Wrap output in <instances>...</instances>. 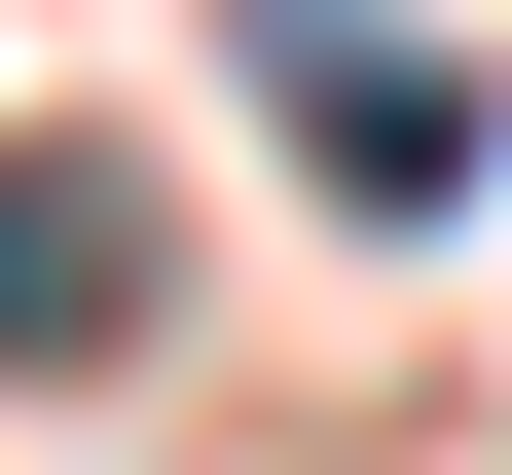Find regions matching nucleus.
<instances>
[{
	"label": "nucleus",
	"mask_w": 512,
	"mask_h": 475,
	"mask_svg": "<svg viewBox=\"0 0 512 475\" xmlns=\"http://www.w3.org/2000/svg\"><path fill=\"white\" fill-rule=\"evenodd\" d=\"M256 110H293V147H330L366 220H439V183H476V74H403L366 0H256Z\"/></svg>",
	"instance_id": "nucleus-1"
},
{
	"label": "nucleus",
	"mask_w": 512,
	"mask_h": 475,
	"mask_svg": "<svg viewBox=\"0 0 512 475\" xmlns=\"http://www.w3.org/2000/svg\"><path fill=\"white\" fill-rule=\"evenodd\" d=\"M147 329V183L110 147H0V366H110Z\"/></svg>",
	"instance_id": "nucleus-2"
}]
</instances>
